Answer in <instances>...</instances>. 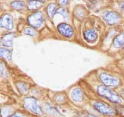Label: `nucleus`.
Masks as SVG:
<instances>
[{"mask_svg": "<svg viewBox=\"0 0 124 117\" xmlns=\"http://www.w3.org/2000/svg\"><path fill=\"white\" fill-rule=\"evenodd\" d=\"M90 1H96V2H97V1H101V0H90Z\"/></svg>", "mask_w": 124, "mask_h": 117, "instance_id": "obj_24", "label": "nucleus"}, {"mask_svg": "<svg viewBox=\"0 0 124 117\" xmlns=\"http://www.w3.org/2000/svg\"><path fill=\"white\" fill-rule=\"evenodd\" d=\"M56 14H60L62 16L65 18L67 17V11L64 8H62V7H61V8L58 9V10H56Z\"/></svg>", "mask_w": 124, "mask_h": 117, "instance_id": "obj_20", "label": "nucleus"}, {"mask_svg": "<svg viewBox=\"0 0 124 117\" xmlns=\"http://www.w3.org/2000/svg\"><path fill=\"white\" fill-rule=\"evenodd\" d=\"M11 6L15 10H22L25 7V4L21 1H14L11 3Z\"/></svg>", "mask_w": 124, "mask_h": 117, "instance_id": "obj_17", "label": "nucleus"}, {"mask_svg": "<svg viewBox=\"0 0 124 117\" xmlns=\"http://www.w3.org/2000/svg\"><path fill=\"white\" fill-rule=\"evenodd\" d=\"M84 37L86 41L88 42H94L97 40L98 35L94 30L92 29H88L85 30L84 33Z\"/></svg>", "mask_w": 124, "mask_h": 117, "instance_id": "obj_10", "label": "nucleus"}, {"mask_svg": "<svg viewBox=\"0 0 124 117\" xmlns=\"http://www.w3.org/2000/svg\"><path fill=\"white\" fill-rule=\"evenodd\" d=\"M104 19L109 24H115L119 22L120 16L117 12L111 11L105 13L104 16Z\"/></svg>", "mask_w": 124, "mask_h": 117, "instance_id": "obj_7", "label": "nucleus"}, {"mask_svg": "<svg viewBox=\"0 0 124 117\" xmlns=\"http://www.w3.org/2000/svg\"><path fill=\"white\" fill-rule=\"evenodd\" d=\"M0 56L1 57L7 60H10L12 58V52L7 49L1 48L0 49Z\"/></svg>", "mask_w": 124, "mask_h": 117, "instance_id": "obj_16", "label": "nucleus"}, {"mask_svg": "<svg viewBox=\"0 0 124 117\" xmlns=\"http://www.w3.org/2000/svg\"><path fill=\"white\" fill-rule=\"evenodd\" d=\"M101 81L107 87L116 86L119 84V80L117 78L110 75L108 73H102L99 76Z\"/></svg>", "mask_w": 124, "mask_h": 117, "instance_id": "obj_4", "label": "nucleus"}, {"mask_svg": "<svg viewBox=\"0 0 124 117\" xmlns=\"http://www.w3.org/2000/svg\"><path fill=\"white\" fill-rule=\"evenodd\" d=\"M119 7L121 8V9L122 10V12H124V1H121L119 3Z\"/></svg>", "mask_w": 124, "mask_h": 117, "instance_id": "obj_22", "label": "nucleus"}, {"mask_svg": "<svg viewBox=\"0 0 124 117\" xmlns=\"http://www.w3.org/2000/svg\"><path fill=\"white\" fill-rule=\"evenodd\" d=\"M9 117H24V116L21 114H19V113H15V114H13V115L10 116Z\"/></svg>", "mask_w": 124, "mask_h": 117, "instance_id": "obj_23", "label": "nucleus"}, {"mask_svg": "<svg viewBox=\"0 0 124 117\" xmlns=\"http://www.w3.org/2000/svg\"><path fill=\"white\" fill-rule=\"evenodd\" d=\"M58 31L62 35L66 37L70 38L73 34V28L69 24L66 23H61L58 26Z\"/></svg>", "mask_w": 124, "mask_h": 117, "instance_id": "obj_8", "label": "nucleus"}, {"mask_svg": "<svg viewBox=\"0 0 124 117\" xmlns=\"http://www.w3.org/2000/svg\"><path fill=\"white\" fill-rule=\"evenodd\" d=\"M43 111L46 112L47 114L51 115L53 116H59L60 115V113H58V111L54 108L53 107H51L48 104H43Z\"/></svg>", "mask_w": 124, "mask_h": 117, "instance_id": "obj_14", "label": "nucleus"}, {"mask_svg": "<svg viewBox=\"0 0 124 117\" xmlns=\"http://www.w3.org/2000/svg\"><path fill=\"white\" fill-rule=\"evenodd\" d=\"M98 93L100 96L107 99L113 103L121 104L122 102V99L118 95L114 93L110 89L104 85H100L98 88Z\"/></svg>", "mask_w": 124, "mask_h": 117, "instance_id": "obj_1", "label": "nucleus"}, {"mask_svg": "<svg viewBox=\"0 0 124 117\" xmlns=\"http://www.w3.org/2000/svg\"><path fill=\"white\" fill-rule=\"evenodd\" d=\"M14 35L12 33H9L4 35L1 39V44L2 46L10 47L13 45Z\"/></svg>", "mask_w": 124, "mask_h": 117, "instance_id": "obj_9", "label": "nucleus"}, {"mask_svg": "<svg viewBox=\"0 0 124 117\" xmlns=\"http://www.w3.org/2000/svg\"><path fill=\"white\" fill-rule=\"evenodd\" d=\"M71 98L75 102H81L83 99L82 92L81 89L75 88L71 91Z\"/></svg>", "mask_w": 124, "mask_h": 117, "instance_id": "obj_11", "label": "nucleus"}, {"mask_svg": "<svg viewBox=\"0 0 124 117\" xmlns=\"http://www.w3.org/2000/svg\"><path fill=\"white\" fill-rule=\"evenodd\" d=\"M24 34L25 35H30V36H34L36 34V31L34 28H27L24 30Z\"/></svg>", "mask_w": 124, "mask_h": 117, "instance_id": "obj_19", "label": "nucleus"}, {"mask_svg": "<svg viewBox=\"0 0 124 117\" xmlns=\"http://www.w3.org/2000/svg\"><path fill=\"white\" fill-rule=\"evenodd\" d=\"M56 5L55 3H50L47 7V13L50 18H52L56 12Z\"/></svg>", "mask_w": 124, "mask_h": 117, "instance_id": "obj_15", "label": "nucleus"}, {"mask_svg": "<svg viewBox=\"0 0 124 117\" xmlns=\"http://www.w3.org/2000/svg\"><path fill=\"white\" fill-rule=\"evenodd\" d=\"M113 45L115 48H124V34H119L115 39L113 41Z\"/></svg>", "mask_w": 124, "mask_h": 117, "instance_id": "obj_12", "label": "nucleus"}, {"mask_svg": "<svg viewBox=\"0 0 124 117\" xmlns=\"http://www.w3.org/2000/svg\"><path fill=\"white\" fill-rule=\"evenodd\" d=\"M94 108L99 113L105 115H111L114 113V110L108 105L101 102H96L93 104Z\"/></svg>", "mask_w": 124, "mask_h": 117, "instance_id": "obj_5", "label": "nucleus"}, {"mask_svg": "<svg viewBox=\"0 0 124 117\" xmlns=\"http://www.w3.org/2000/svg\"><path fill=\"white\" fill-rule=\"evenodd\" d=\"M24 107L25 109L33 113L39 115L42 114V111L41 107L38 106L36 100L33 97H27L24 99Z\"/></svg>", "mask_w": 124, "mask_h": 117, "instance_id": "obj_2", "label": "nucleus"}, {"mask_svg": "<svg viewBox=\"0 0 124 117\" xmlns=\"http://www.w3.org/2000/svg\"><path fill=\"white\" fill-rule=\"evenodd\" d=\"M69 0H58V3L60 6H65L68 3Z\"/></svg>", "mask_w": 124, "mask_h": 117, "instance_id": "obj_21", "label": "nucleus"}, {"mask_svg": "<svg viewBox=\"0 0 124 117\" xmlns=\"http://www.w3.org/2000/svg\"><path fill=\"white\" fill-rule=\"evenodd\" d=\"M44 3L41 1L39 0H31L28 3V9L29 10H36L41 8L43 6Z\"/></svg>", "mask_w": 124, "mask_h": 117, "instance_id": "obj_13", "label": "nucleus"}, {"mask_svg": "<svg viewBox=\"0 0 124 117\" xmlns=\"http://www.w3.org/2000/svg\"><path fill=\"white\" fill-rule=\"evenodd\" d=\"M88 117H93V116H88Z\"/></svg>", "mask_w": 124, "mask_h": 117, "instance_id": "obj_26", "label": "nucleus"}, {"mask_svg": "<svg viewBox=\"0 0 124 117\" xmlns=\"http://www.w3.org/2000/svg\"><path fill=\"white\" fill-rule=\"evenodd\" d=\"M28 23L34 28H39L42 23V13L41 12H36L28 17Z\"/></svg>", "mask_w": 124, "mask_h": 117, "instance_id": "obj_3", "label": "nucleus"}, {"mask_svg": "<svg viewBox=\"0 0 124 117\" xmlns=\"http://www.w3.org/2000/svg\"><path fill=\"white\" fill-rule=\"evenodd\" d=\"M16 87L18 88V90L23 94H26L27 93L28 88L27 86L23 82H18L16 84Z\"/></svg>", "mask_w": 124, "mask_h": 117, "instance_id": "obj_18", "label": "nucleus"}, {"mask_svg": "<svg viewBox=\"0 0 124 117\" xmlns=\"http://www.w3.org/2000/svg\"><path fill=\"white\" fill-rule=\"evenodd\" d=\"M30 1H31V0H30ZM39 1H46V0H39Z\"/></svg>", "mask_w": 124, "mask_h": 117, "instance_id": "obj_25", "label": "nucleus"}, {"mask_svg": "<svg viewBox=\"0 0 124 117\" xmlns=\"http://www.w3.org/2000/svg\"><path fill=\"white\" fill-rule=\"evenodd\" d=\"M0 26L2 28H4L8 30H12L13 28V18L12 16L8 13L3 15L0 20Z\"/></svg>", "mask_w": 124, "mask_h": 117, "instance_id": "obj_6", "label": "nucleus"}]
</instances>
